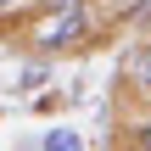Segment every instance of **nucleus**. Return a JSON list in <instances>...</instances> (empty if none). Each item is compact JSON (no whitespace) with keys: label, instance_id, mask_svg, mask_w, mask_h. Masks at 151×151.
I'll use <instances>...</instances> for the list:
<instances>
[{"label":"nucleus","instance_id":"obj_7","mask_svg":"<svg viewBox=\"0 0 151 151\" xmlns=\"http://www.w3.org/2000/svg\"><path fill=\"white\" fill-rule=\"evenodd\" d=\"M22 6H28V0H0V17H17Z\"/></svg>","mask_w":151,"mask_h":151},{"label":"nucleus","instance_id":"obj_2","mask_svg":"<svg viewBox=\"0 0 151 151\" xmlns=\"http://www.w3.org/2000/svg\"><path fill=\"white\" fill-rule=\"evenodd\" d=\"M39 151H84V134L67 129V123H62V129H45V134H39Z\"/></svg>","mask_w":151,"mask_h":151},{"label":"nucleus","instance_id":"obj_3","mask_svg":"<svg viewBox=\"0 0 151 151\" xmlns=\"http://www.w3.org/2000/svg\"><path fill=\"white\" fill-rule=\"evenodd\" d=\"M123 73H129V84H134V90H146V95H151V45H140V50L129 56V67H123Z\"/></svg>","mask_w":151,"mask_h":151},{"label":"nucleus","instance_id":"obj_6","mask_svg":"<svg viewBox=\"0 0 151 151\" xmlns=\"http://www.w3.org/2000/svg\"><path fill=\"white\" fill-rule=\"evenodd\" d=\"M151 17V0H129V6H123V22H146Z\"/></svg>","mask_w":151,"mask_h":151},{"label":"nucleus","instance_id":"obj_4","mask_svg":"<svg viewBox=\"0 0 151 151\" xmlns=\"http://www.w3.org/2000/svg\"><path fill=\"white\" fill-rule=\"evenodd\" d=\"M45 78H50V56L28 62V67H22V78H17V90H28V95H34V90H45Z\"/></svg>","mask_w":151,"mask_h":151},{"label":"nucleus","instance_id":"obj_1","mask_svg":"<svg viewBox=\"0 0 151 151\" xmlns=\"http://www.w3.org/2000/svg\"><path fill=\"white\" fill-rule=\"evenodd\" d=\"M84 39H90V0H56L28 28V50L34 56H62V50H78Z\"/></svg>","mask_w":151,"mask_h":151},{"label":"nucleus","instance_id":"obj_5","mask_svg":"<svg viewBox=\"0 0 151 151\" xmlns=\"http://www.w3.org/2000/svg\"><path fill=\"white\" fill-rule=\"evenodd\" d=\"M129 146H134V151H151V118H146V123H134V129H129Z\"/></svg>","mask_w":151,"mask_h":151}]
</instances>
